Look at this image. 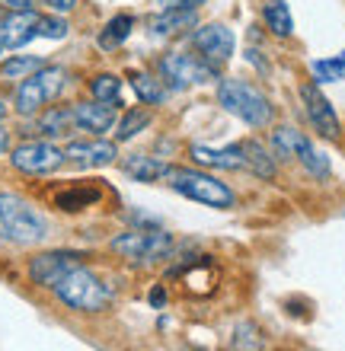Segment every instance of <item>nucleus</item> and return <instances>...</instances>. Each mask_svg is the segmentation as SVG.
<instances>
[{"instance_id":"f257e3e1","label":"nucleus","mask_w":345,"mask_h":351,"mask_svg":"<svg viewBox=\"0 0 345 351\" xmlns=\"http://www.w3.org/2000/svg\"><path fill=\"white\" fill-rule=\"evenodd\" d=\"M51 294H55L58 304L74 310V313H103L112 304V287L106 285L93 268H86L84 262L71 268L64 278H58Z\"/></svg>"},{"instance_id":"f03ea898","label":"nucleus","mask_w":345,"mask_h":351,"mask_svg":"<svg viewBox=\"0 0 345 351\" xmlns=\"http://www.w3.org/2000/svg\"><path fill=\"white\" fill-rule=\"evenodd\" d=\"M48 237V221L23 195L0 192V240L13 246H36Z\"/></svg>"},{"instance_id":"7ed1b4c3","label":"nucleus","mask_w":345,"mask_h":351,"mask_svg":"<svg viewBox=\"0 0 345 351\" xmlns=\"http://www.w3.org/2000/svg\"><path fill=\"white\" fill-rule=\"evenodd\" d=\"M217 102L250 128H269L275 119V106L269 102V96L240 77H224L217 84Z\"/></svg>"},{"instance_id":"20e7f679","label":"nucleus","mask_w":345,"mask_h":351,"mask_svg":"<svg viewBox=\"0 0 345 351\" xmlns=\"http://www.w3.org/2000/svg\"><path fill=\"white\" fill-rule=\"evenodd\" d=\"M163 182L179 192L182 198L189 202H198V204H208V208H233L237 204V195L227 182H221L217 176L211 173H202V169H186V167H169L167 176H163Z\"/></svg>"},{"instance_id":"39448f33","label":"nucleus","mask_w":345,"mask_h":351,"mask_svg":"<svg viewBox=\"0 0 345 351\" xmlns=\"http://www.w3.org/2000/svg\"><path fill=\"white\" fill-rule=\"evenodd\" d=\"M67 86V71L58 64H42L36 74H29L26 80H19L16 86V112L19 115H36L48 106V102H55Z\"/></svg>"},{"instance_id":"423d86ee","label":"nucleus","mask_w":345,"mask_h":351,"mask_svg":"<svg viewBox=\"0 0 345 351\" xmlns=\"http://www.w3.org/2000/svg\"><path fill=\"white\" fill-rule=\"evenodd\" d=\"M109 250L131 265H157L173 252V233L167 230H128L109 240Z\"/></svg>"},{"instance_id":"0eeeda50","label":"nucleus","mask_w":345,"mask_h":351,"mask_svg":"<svg viewBox=\"0 0 345 351\" xmlns=\"http://www.w3.org/2000/svg\"><path fill=\"white\" fill-rule=\"evenodd\" d=\"M160 80L173 90H186V86H202L208 80H215L217 71L205 64L198 55H186V51H169L157 61Z\"/></svg>"},{"instance_id":"6e6552de","label":"nucleus","mask_w":345,"mask_h":351,"mask_svg":"<svg viewBox=\"0 0 345 351\" xmlns=\"http://www.w3.org/2000/svg\"><path fill=\"white\" fill-rule=\"evenodd\" d=\"M10 163H13V169H19L26 176H48L55 169H61L64 150L58 144H51V141H26V144L10 150Z\"/></svg>"},{"instance_id":"1a4fd4ad","label":"nucleus","mask_w":345,"mask_h":351,"mask_svg":"<svg viewBox=\"0 0 345 351\" xmlns=\"http://www.w3.org/2000/svg\"><path fill=\"white\" fill-rule=\"evenodd\" d=\"M84 262V256L80 252H71V250H48V252H38V256H32L26 265V275L29 281L36 287H45V291H51V287L58 285V278H64L67 271L74 265H80Z\"/></svg>"},{"instance_id":"9d476101","label":"nucleus","mask_w":345,"mask_h":351,"mask_svg":"<svg viewBox=\"0 0 345 351\" xmlns=\"http://www.w3.org/2000/svg\"><path fill=\"white\" fill-rule=\"evenodd\" d=\"M189 38H192L198 58H202L205 64H211L215 71L230 61V55H233V32H230V26H224V23H208V26H198Z\"/></svg>"},{"instance_id":"9b49d317","label":"nucleus","mask_w":345,"mask_h":351,"mask_svg":"<svg viewBox=\"0 0 345 351\" xmlns=\"http://www.w3.org/2000/svg\"><path fill=\"white\" fill-rule=\"evenodd\" d=\"M119 157V147L112 141H71L64 147V160H71L74 167L80 169H99V167H109L115 163Z\"/></svg>"},{"instance_id":"f8f14e48","label":"nucleus","mask_w":345,"mask_h":351,"mask_svg":"<svg viewBox=\"0 0 345 351\" xmlns=\"http://www.w3.org/2000/svg\"><path fill=\"white\" fill-rule=\"evenodd\" d=\"M300 99H304L310 125L323 138H339V119H336V112H333V106H329V99L323 96V90L317 84H304L300 86Z\"/></svg>"},{"instance_id":"ddd939ff","label":"nucleus","mask_w":345,"mask_h":351,"mask_svg":"<svg viewBox=\"0 0 345 351\" xmlns=\"http://www.w3.org/2000/svg\"><path fill=\"white\" fill-rule=\"evenodd\" d=\"M192 160L198 167L208 169H233V173H243L246 169V150L243 144H230V147H205V144H192Z\"/></svg>"},{"instance_id":"4468645a","label":"nucleus","mask_w":345,"mask_h":351,"mask_svg":"<svg viewBox=\"0 0 345 351\" xmlns=\"http://www.w3.org/2000/svg\"><path fill=\"white\" fill-rule=\"evenodd\" d=\"M36 26H38L36 10H13V13L0 19V42H3V48L26 45L29 38H36Z\"/></svg>"},{"instance_id":"2eb2a0df","label":"nucleus","mask_w":345,"mask_h":351,"mask_svg":"<svg viewBox=\"0 0 345 351\" xmlns=\"http://www.w3.org/2000/svg\"><path fill=\"white\" fill-rule=\"evenodd\" d=\"M71 109H74L77 128L90 131V134H106L115 125V106H106V102L86 99V102H74Z\"/></svg>"},{"instance_id":"dca6fc26","label":"nucleus","mask_w":345,"mask_h":351,"mask_svg":"<svg viewBox=\"0 0 345 351\" xmlns=\"http://www.w3.org/2000/svg\"><path fill=\"white\" fill-rule=\"evenodd\" d=\"M121 169H125L134 182H157V179L167 176L169 163H163L160 157H147V154H131V157H125Z\"/></svg>"},{"instance_id":"f3484780","label":"nucleus","mask_w":345,"mask_h":351,"mask_svg":"<svg viewBox=\"0 0 345 351\" xmlns=\"http://www.w3.org/2000/svg\"><path fill=\"white\" fill-rule=\"evenodd\" d=\"M74 128H77L74 109H67V106H51V109L38 115V131L45 138H67Z\"/></svg>"},{"instance_id":"a211bd4d","label":"nucleus","mask_w":345,"mask_h":351,"mask_svg":"<svg viewBox=\"0 0 345 351\" xmlns=\"http://www.w3.org/2000/svg\"><path fill=\"white\" fill-rule=\"evenodd\" d=\"M198 26V13L195 10H163L160 16L150 19L154 36H176L182 29H195Z\"/></svg>"},{"instance_id":"6ab92c4d","label":"nucleus","mask_w":345,"mask_h":351,"mask_svg":"<svg viewBox=\"0 0 345 351\" xmlns=\"http://www.w3.org/2000/svg\"><path fill=\"white\" fill-rule=\"evenodd\" d=\"M96 202H99V189L96 185H71V189L55 195V208L64 214H77Z\"/></svg>"},{"instance_id":"aec40b11","label":"nucleus","mask_w":345,"mask_h":351,"mask_svg":"<svg viewBox=\"0 0 345 351\" xmlns=\"http://www.w3.org/2000/svg\"><path fill=\"white\" fill-rule=\"evenodd\" d=\"M262 19H265L269 32H275V36H281V38H288L291 32H294V19H291V10L285 0H265Z\"/></svg>"},{"instance_id":"412c9836","label":"nucleus","mask_w":345,"mask_h":351,"mask_svg":"<svg viewBox=\"0 0 345 351\" xmlns=\"http://www.w3.org/2000/svg\"><path fill=\"white\" fill-rule=\"evenodd\" d=\"M243 150H246V169L256 173L259 179H272L275 176V160H272V150L259 141H243Z\"/></svg>"},{"instance_id":"4be33fe9","label":"nucleus","mask_w":345,"mask_h":351,"mask_svg":"<svg viewBox=\"0 0 345 351\" xmlns=\"http://www.w3.org/2000/svg\"><path fill=\"white\" fill-rule=\"evenodd\" d=\"M131 29H134V16H128V13L112 16L106 23L103 32H99V48H103V51H115V48L131 36Z\"/></svg>"},{"instance_id":"5701e85b","label":"nucleus","mask_w":345,"mask_h":351,"mask_svg":"<svg viewBox=\"0 0 345 351\" xmlns=\"http://www.w3.org/2000/svg\"><path fill=\"white\" fill-rule=\"evenodd\" d=\"M131 90L138 93V99L144 106H160V102L167 99V86L154 74H131Z\"/></svg>"},{"instance_id":"b1692460","label":"nucleus","mask_w":345,"mask_h":351,"mask_svg":"<svg viewBox=\"0 0 345 351\" xmlns=\"http://www.w3.org/2000/svg\"><path fill=\"white\" fill-rule=\"evenodd\" d=\"M45 64L38 55H10L7 61H0V77L3 80H26L29 74H36Z\"/></svg>"},{"instance_id":"393cba45","label":"nucleus","mask_w":345,"mask_h":351,"mask_svg":"<svg viewBox=\"0 0 345 351\" xmlns=\"http://www.w3.org/2000/svg\"><path fill=\"white\" fill-rule=\"evenodd\" d=\"M294 160H300V167L307 169L310 176H317V179H326V176H329V160H326V154H320V150L310 144L307 134H304V141L298 144V154H294Z\"/></svg>"},{"instance_id":"a878e982","label":"nucleus","mask_w":345,"mask_h":351,"mask_svg":"<svg viewBox=\"0 0 345 351\" xmlns=\"http://www.w3.org/2000/svg\"><path fill=\"white\" fill-rule=\"evenodd\" d=\"M150 121H154L150 109H144V106H134V109H128V112H125V115L119 119V131H115V138H119V141L138 138V134L147 128Z\"/></svg>"},{"instance_id":"bb28decb","label":"nucleus","mask_w":345,"mask_h":351,"mask_svg":"<svg viewBox=\"0 0 345 351\" xmlns=\"http://www.w3.org/2000/svg\"><path fill=\"white\" fill-rule=\"evenodd\" d=\"M90 93H93L96 102H106V106H121V80L115 74H96L90 80Z\"/></svg>"},{"instance_id":"cd10ccee","label":"nucleus","mask_w":345,"mask_h":351,"mask_svg":"<svg viewBox=\"0 0 345 351\" xmlns=\"http://www.w3.org/2000/svg\"><path fill=\"white\" fill-rule=\"evenodd\" d=\"M300 141H304V131L285 125V128H275V134H272V150H275L281 160H294Z\"/></svg>"},{"instance_id":"c85d7f7f","label":"nucleus","mask_w":345,"mask_h":351,"mask_svg":"<svg viewBox=\"0 0 345 351\" xmlns=\"http://www.w3.org/2000/svg\"><path fill=\"white\" fill-rule=\"evenodd\" d=\"M310 71H313V80H317V84H336V80H342V77H345V61H342V58L313 61V64H310Z\"/></svg>"},{"instance_id":"c756f323","label":"nucleus","mask_w":345,"mask_h":351,"mask_svg":"<svg viewBox=\"0 0 345 351\" xmlns=\"http://www.w3.org/2000/svg\"><path fill=\"white\" fill-rule=\"evenodd\" d=\"M67 32H71V26H67L64 16H38V26H36V38H51V42H58V38H67Z\"/></svg>"},{"instance_id":"7c9ffc66","label":"nucleus","mask_w":345,"mask_h":351,"mask_svg":"<svg viewBox=\"0 0 345 351\" xmlns=\"http://www.w3.org/2000/svg\"><path fill=\"white\" fill-rule=\"evenodd\" d=\"M208 0H157L160 10H198Z\"/></svg>"},{"instance_id":"2f4dec72","label":"nucleus","mask_w":345,"mask_h":351,"mask_svg":"<svg viewBox=\"0 0 345 351\" xmlns=\"http://www.w3.org/2000/svg\"><path fill=\"white\" fill-rule=\"evenodd\" d=\"M147 300H150V306H154V310H163V304H167V287L154 285V287H150V294H147Z\"/></svg>"},{"instance_id":"473e14b6","label":"nucleus","mask_w":345,"mask_h":351,"mask_svg":"<svg viewBox=\"0 0 345 351\" xmlns=\"http://www.w3.org/2000/svg\"><path fill=\"white\" fill-rule=\"evenodd\" d=\"M45 3L51 13H58V16H64V13H71V10L77 7V0H45Z\"/></svg>"},{"instance_id":"72a5a7b5","label":"nucleus","mask_w":345,"mask_h":351,"mask_svg":"<svg viewBox=\"0 0 345 351\" xmlns=\"http://www.w3.org/2000/svg\"><path fill=\"white\" fill-rule=\"evenodd\" d=\"M7 147H10V134H7L3 128H0V157L7 154Z\"/></svg>"},{"instance_id":"f704fd0d","label":"nucleus","mask_w":345,"mask_h":351,"mask_svg":"<svg viewBox=\"0 0 345 351\" xmlns=\"http://www.w3.org/2000/svg\"><path fill=\"white\" fill-rule=\"evenodd\" d=\"M3 115H7V106H3V102H0V121H3Z\"/></svg>"},{"instance_id":"c9c22d12","label":"nucleus","mask_w":345,"mask_h":351,"mask_svg":"<svg viewBox=\"0 0 345 351\" xmlns=\"http://www.w3.org/2000/svg\"><path fill=\"white\" fill-rule=\"evenodd\" d=\"M0 55H3V42H0Z\"/></svg>"},{"instance_id":"e433bc0d","label":"nucleus","mask_w":345,"mask_h":351,"mask_svg":"<svg viewBox=\"0 0 345 351\" xmlns=\"http://www.w3.org/2000/svg\"><path fill=\"white\" fill-rule=\"evenodd\" d=\"M0 3H3V0H0Z\"/></svg>"}]
</instances>
